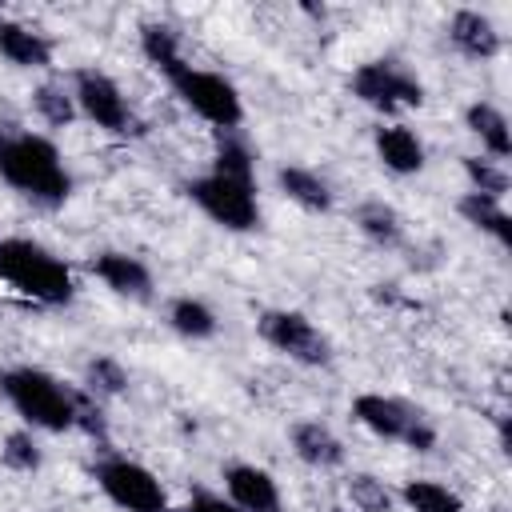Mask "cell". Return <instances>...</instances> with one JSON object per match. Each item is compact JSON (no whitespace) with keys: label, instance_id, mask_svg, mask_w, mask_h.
Returning a JSON list of instances; mask_svg holds the SVG:
<instances>
[{"label":"cell","instance_id":"6da1fadb","mask_svg":"<svg viewBox=\"0 0 512 512\" xmlns=\"http://www.w3.org/2000/svg\"><path fill=\"white\" fill-rule=\"evenodd\" d=\"M0 180L48 208L64 204L72 192V176L60 160V148L48 136L12 124H0Z\"/></svg>","mask_w":512,"mask_h":512},{"label":"cell","instance_id":"7a4b0ae2","mask_svg":"<svg viewBox=\"0 0 512 512\" xmlns=\"http://www.w3.org/2000/svg\"><path fill=\"white\" fill-rule=\"evenodd\" d=\"M0 392L32 428H44V432H72L76 428L80 388H68L64 380H56L44 368H32V364L4 368Z\"/></svg>","mask_w":512,"mask_h":512},{"label":"cell","instance_id":"3957f363","mask_svg":"<svg viewBox=\"0 0 512 512\" xmlns=\"http://www.w3.org/2000/svg\"><path fill=\"white\" fill-rule=\"evenodd\" d=\"M0 280L12 284L20 296L36 300V304H68L72 300V272L68 264L48 252L36 240L24 236H4L0 240Z\"/></svg>","mask_w":512,"mask_h":512},{"label":"cell","instance_id":"277c9868","mask_svg":"<svg viewBox=\"0 0 512 512\" xmlns=\"http://www.w3.org/2000/svg\"><path fill=\"white\" fill-rule=\"evenodd\" d=\"M168 84L172 92L180 96L184 108H192L204 124L220 128V132H236L240 120H244V104H240V92L232 80H224L220 72H208V68H196V64H176L168 72Z\"/></svg>","mask_w":512,"mask_h":512},{"label":"cell","instance_id":"5b68a950","mask_svg":"<svg viewBox=\"0 0 512 512\" xmlns=\"http://www.w3.org/2000/svg\"><path fill=\"white\" fill-rule=\"evenodd\" d=\"M184 196L220 228L228 232H248L260 224V200H256V184L248 180H228L220 172L196 176L184 184Z\"/></svg>","mask_w":512,"mask_h":512},{"label":"cell","instance_id":"8992f818","mask_svg":"<svg viewBox=\"0 0 512 512\" xmlns=\"http://www.w3.org/2000/svg\"><path fill=\"white\" fill-rule=\"evenodd\" d=\"M352 416L380 440H400L412 452H432L436 448V428L404 400L384 396V392H360L352 400Z\"/></svg>","mask_w":512,"mask_h":512},{"label":"cell","instance_id":"52a82bcc","mask_svg":"<svg viewBox=\"0 0 512 512\" xmlns=\"http://www.w3.org/2000/svg\"><path fill=\"white\" fill-rule=\"evenodd\" d=\"M92 476H96L100 492L116 508H124V512H168L164 484L144 464H136L128 456H104V460H96Z\"/></svg>","mask_w":512,"mask_h":512},{"label":"cell","instance_id":"ba28073f","mask_svg":"<svg viewBox=\"0 0 512 512\" xmlns=\"http://www.w3.org/2000/svg\"><path fill=\"white\" fill-rule=\"evenodd\" d=\"M352 96L364 100L376 112H396V108H420L424 104V84L396 60H368L352 72L348 80Z\"/></svg>","mask_w":512,"mask_h":512},{"label":"cell","instance_id":"9c48e42d","mask_svg":"<svg viewBox=\"0 0 512 512\" xmlns=\"http://www.w3.org/2000/svg\"><path fill=\"white\" fill-rule=\"evenodd\" d=\"M256 328H260V336H264L276 352H284V356L296 360V364L324 368V364L332 360V344H328V336H324L304 312H292V308H268V312L256 320Z\"/></svg>","mask_w":512,"mask_h":512},{"label":"cell","instance_id":"30bf717a","mask_svg":"<svg viewBox=\"0 0 512 512\" xmlns=\"http://www.w3.org/2000/svg\"><path fill=\"white\" fill-rule=\"evenodd\" d=\"M72 100H76V112H84L104 132H128L132 128V108L124 100L120 84L100 68H76L72 72Z\"/></svg>","mask_w":512,"mask_h":512},{"label":"cell","instance_id":"8fae6325","mask_svg":"<svg viewBox=\"0 0 512 512\" xmlns=\"http://www.w3.org/2000/svg\"><path fill=\"white\" fill-rule=\"evenodd\" d=\"M224 488H228V500L240 512H284L276 480L256 464H228L224 468Z\"/></svg>","mask_w":512,"mask_h":512},{"label":"cell","instance_id":"7c38bea8","mask_svg":"<svg viewBox=\"0 0 512 512\" xmlns=\"http://www.w3.org/2000/svg\"><path fill=\"white\" fill-rule=\"evenodd\" d=\"M92 276L104 280L116 296H128V300H152V272L144 260L128 256V252H96L88 260Z\"/></svg>","mask_w":512,"mask_h":512},{"label":"cell","instance_id":"4fadbf2b","mask_svg":"<svg viewBox=\"0 0 512 512\" xmlns=\"http://www.w3.org/2000/svg\"><path fill=\"white\" fill-rule=\"evenodd\" d=\"M448 40H452V48H456L460 56H468V60H492V56L500 52V32H496V24H492L484 12H476V8H460V12L448 20Z\"/></svg>","mask_w":512,"mask_h":512},{"label":"cell","instance_id":"5bb4252c","mask_svg":"<svg viewBox=\"0 0 512 512\" xmlns=\"http://www.w3.org/2000/svg\"><path fill=\"white\" fill-rule=\"evenodd\" d=\"M372 140H376V156H380V164H384L388 172L412 176V172L424 168V144H420V136H416L412 128H404V124H384V128H376Z\"/></svg>","mask_w":512,"mask_h":512},{"label":"cell","instance_id":"9a60e30c","mask_svg":"<svg viewBox=\"0 0 512 512\" xmlns=\"http://www.w3.org/2000/svg\"><path fill=\"white\" fill-rule=\"evenodd\" d=\"M0 56L16 68H48L52 64V40L32 32L28 24L0 20Z\"/></svg>","mask_w":512,"mask_h":512},{"label":"cell","instance_id":"2e32d148","mask_svg":"<svg viewBox=\"0 0 512 512\" xmlns=\"http://www.w3.org/2000/svg\"><path fill=\"white\" fill-rule=\"evenodd\" d=\"M292 448H296V456H300L304 464H312V468H336V464H344V444H340V436H336L328 424H320V420H300V424L292 428Z\"/></svg>","mask_w":512,"mask_h":512},{"label":"cell","instance_id":"e0dca14e","mask_svg":"<svg viewBox=\"0 0 512 512\" xmlns=\"http://www.w3.org/2000/svg\"><path fill=\"white\" fill-rule=\"evenodd\" d=\"M456 208H460V216H464L472 228L488 232L500 248H512V216L504 212V200L484 196V192H464Z\"/></svg>","mask_w":512,"mask_h":512},{"label":"cell","instance_id":"ac0fdd59","mask_svg":"<svg viewBox=\"0 0 512 512\" xmlns=\"http://www.w3.org/2000/svg\"><path fill=\"white\" fill-rule=\"evenodd\" d=\"M464 124H468L472 136H480V144L492 152V160H508V152H512V132H508V116H504L496 104H488V100L468 104V108H464Z\"/></svg>","mask_w":512,"mask_h":512},{"label":"cell","instance_id":"d6986e66","mask_svg":"<svg viewBox=\"0 0 512 512\" xmlns=\"http://www.w3.org/2000/svg\"><path fill=\"white\" fill-rule=\"evenodd\" d=\"M276 184H280V192H284L292 204H300L304 212H328V208H332V188H328L316 172H308V168H300V164H284V168L276 172Z\"/></svg>","mask_w":512,"mask_h":512},{"label":"cell","instance_id":"ffe728a7","mask_svg":"<svg viewBox=\"0 0 512 512\" xmlns=\"http://www.w3.org/2000/svg\"><path fill=\"white\" fill-rule=\"evenodd\" d=\"M356 228L364 232V240H372L376 248H400L404 244V220L392 204L384 200H364L356 208Z\"/></svg>","mask_w":512,"mask_h":512},{"label":"cell","instance_id":"44dd1931","mask_svg":"<svg viewBox=\"0 0 512 512\" xmlns=\"http://www.w3.org/2000/svg\"><path fill=\"white\" fill-rule=\"evenodd\" d=\"M168 324L184 340H208V336H216V312L204 300H196V296H176L168 304Z\"/></svg>","mask_w":512,"mask_h":512},{"label":"cell","instance_id":"7402d4cb","mask_svg":"<svg viewBox=\"0 0 512 512\" xmlns=\"http://www.w3.org/2000/svg\"><path fill=\"white\" fill-rule=\"evenodd\" d=\"M408 512H464V500L440 480H408L400 488Z\"/></svg>","mask_w":512,"mask_h":512},{"label":"cell","instance_id":"603a6c76","mask_svg":"<svg viewBox=\"0 0 512 512\" xmlns=\"http://www.w3.org/2000/svg\"><path fill=\"white\" fill-rule=\"evenodd\" d=\"M140 52L148 56V64L156 68V72H172L176 64H184V56H180V40H176V32L168 28V24H144L140 28Z\"/></svg>","mask_w":512,"mask_h":512},{"label":"cell","instance_id":"cb8c5ba5","mask_svg":"<svg viewBox=\"0 0 512 512\" xmlns=\"http://www.w3.org/2000/svg\"><path fill=\"white\" fill-rule=\"evenodd\" d=\"M32 104H36V116H40L44 124H52V128H68V124L76 120V100H72V88L56 84V80L40 84V88L32 92Z\"/></svg>","mask_w":512,"mask_h":512},{"label":"cell","instance_id":"d4e9b609","mask_svg":"<svg viewBox=\"0 0 512 512\" xmlns=\"http://www.w3.org/2000/svg\"><path fill=\"white\" fill-rule=\"evenodd\" d=\"M212 172H220V176H228V180H248V184H252V148H248L236 132H220Z\"/></svg>","mask_w":512,"mask_h":512},{"label":"cell","instance_id":"484cf974","mask_svg":"<svg viewBox=\"0 0 512 512\" xmlns=\"http://www.w3.org/2000/svg\"><path fill=\"white\" fill-rule=\"evenodd\" d=\"M348 500H352L356 512H392V504H396V496L388 492V484L376 480L372 472H352Z\"/></svg>","mask_w":512,"mask_h":512},{"label":"cell","instance_id":"4316f807","mask_svg":"<svg viewBox=\"0 0 512 512\" xmlns=\"http://www.w3.org/2000/svg\"><path fill=\"white\" fill-rule=\"evenodd\" d=\"M460 160H464V176H468L472 192H484V196L504 200V192H508V172L500 168V160H480V156H460Z\"/></svg>","mask_w":512,"mask_h":512},{"label":"cell","instance_id":"83f0119b","mask_svg":"<svg viewBox=\"0 0 512 512\" xmlns=\"http://www.w3.org/2000/svg\"><path fill=\"white\" fill-rule=\"evenodd\" d=\"M0 460H4L12 472H36V468H40V444H36V436L24 432V428L8 432L4 444H0Z\"/></svg>","mask_w":512,"mask_h":512},{"label":"cell","instance_id":"f1b7e54d","mask_svg":"<svg viewBox=\"0 0 512 512\" xmlns=\"http://www.w3.org/2000/svg\"><path fill=\"white\" fill-rule=\"evenodd\" d=\"M128 388V372L112 360V356H96L88 364V392H100V396H120Z\"/></svg>","mask_w":512,"mask_h":512},{"label":"cell","instance_id":"f546056e","mask_svg":"<svg viewBox=\"0 0 512 512\" xmlns=\"http://www.w3.org/2000/svg\"><path fill=\"white\" fill-rule=\"evenodd\" d=\"M188 512H240L232 500H224V496H212V492H196L192 500H188Z\"/></svg>","mask_w":512,"mask_h":512},{"label":"cell","instance_id":"4dcf8cb0","mask_svg":"<svg viewBox=\"0 0 512 512\" xmlns=\"http://www.w3.org/2000/svg\"><path fill=\"white\" fill-rule=\"evenodd\" d=\"M332 512H344V508H332Z\"/></svg>","mask_w":512,"mask_h":512}]
</instances>
